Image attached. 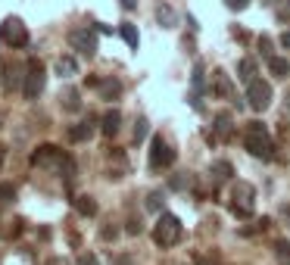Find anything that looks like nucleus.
I'll return each instance as SVG.
<instances>
[{
	"label": "nucleus",
	"instance_id": "f257e3e1",
	"mask_svg": "<svg viewBox=\"0 0 290 265\" xmlns=\"http://www.w3.org/2000/svg\"><path fill=\"white\" fill-rule=\"evenodd\" d=\"M244 147L250 150V156H259V159H275V144H271L268 128L262 125V122H247Z\"/></svg>",
	"mask_w": 290,
	"mask_h": 265
},
{
	"label": "nucleus",
	"instance_id": "f03ea898",
	"mask_svg": "<svg viewBox=\"0 0 290 265\" xmlns=\"http://www.w3.org/2000/svg\"><path fill=\"white\" fill-rule=\"evenodd\" d=\"M181 234H184L181 219L172 216V212H162V216L156 219V225H153V240H156V246H162V250L175 246V243L181 240Z\"/></svg>",
	"mask_w": 290,
	"mask_h": 265
},
{
	"label": "nucleus",
	"instance_id": "7ed1b4c3",
	"mask_svg": "<svg viewBox=\"0 0 290 265\" xmlns=\"http://www.w3.org/2000/svg\"><path fill=\"white\" fill-rule=\"evenodd\" d=\"M253 203H256V187L250 181H237L231 187V212L237 219H250L253 216Z\"/></svg>",
	"mask_w": 290,
	"mask_h": 265
},
{
	"label": "nucleus",
	"instance_id": "20e7f679",
	"mask_svg": "<svg viewBox=\"0 0 290 265\" xmlns=\"http://www.w3.org/2000/svg\"><path fill=\"white\" fill-rule=\"evenodd\" d=\"M41 91H44V63L28 60L25 75H22V94H25V100H34V97H41Z\"/></svg>",
	"mask_w": 290,
	"mask_h": 265
},
{
	"label": "nucleus",
	"instance_id": "39448f33",
	"mask_svg": "<svg viewBox=\"0 0 290 265\" xmlns=\"http://www.w3.org/2000/svg\"><path fill=\"white\" fill-rule=\"evenodd\" d=\"M0 41L7 47H25L28 44V28L22 19H16V16H7L4 22H0Z\"/></svg>",
	"mask_w": 290,
	"mask_h": 265
},
{
	"label": "nucleus",
	"instance_id": "423d86ee",
	"mask_svg": "<svg viewBox=\"0 0 290 265\" xmlns=\"http://www.w3.org/2000/svg\"><path fill=\"white\" fill-rule=\"evenodd\" d=\"M147 163H150V169H153V172L169 169V166L175 163V150L166 144V137H162V134H156V137L150 140V159H147Z\"/></svg>",
	"mask_w": 290,
	"mask_h": 265
},
{
	"label": "nucleus",
	"instance_id": "0eeeda50",
	"mask_svg": "<svg viewBox=\"0 0 290 265\" xmlns=\"http://www.w3.org/2000/svg\"><path fill=\"white\" fill-rule=\"evenodd\" d=\"M247 103H250V110H256V113L268 110V103H271V84L262 81V78H253L247 84Z\"/></svg>",
	"mask_w": 290,
	"mask_h": 265
},
{
	"label": "nucleus",
	"instance_id": "6e6552de",
	"mask_svg": "<svg viewBox=\"0 0 290 265\" xmlns=\"http://www.w3.org/2000/svg\"><path fill=\"white\" fill-rule=\"evenodd\" d=\"M69 44L75 47L81 57H94L97 53V34H94V28H72L69 31Z\"/></svg>",
	"mask_w": 290,
	"mask_h": 265
},
{
	"label": "nucleus",
	"instance_id": "1a4fd4ad",
	"mask_svg": "<svg viewBox=\"0 0 290 265\" xmlns=\"http://www.w3.org/2000/svg\"><path fill=\"white\" fill-rule=\"evenodd\" d=\"M0 81H4V87L7 91H16V87H19V78L25 75V66L22 63H0Z\"/></svg>",
	"mask_w": 290,
	"mask_h": 265
},
{
	"label": "nucleus",
	"instance_id": "9d476101",
	"mask_svg": "<svg viewBox=\"0 0 290 265\" xmlns=\"http://www.w3.org/2000/svg\"><path fill=\"white\" fill-rule=\"evenodd\" d=\"M212 97H222V100H231L234 97V84H231V75L215 69L212 72Z\"/></svg>",
	"mask_w": 290,
	"mask_h": 265
},
{
	"label": "nucleus",
	"instance_id": "9b49d317",
	"mask_svg": "<svg viewBox=\"0 0 290 265\" xmlns=\"http://www.w3.org/2000/svg\"><path fill=\"white\" fill-rule=\"evenodd\" d=\"M100 125H103V134H106V137H116V134H119V125H122V113H119V110H110V113L103 116Z\"/></svg>",
	"mask_w": 290,
	"mask_h": 265
},
{
	"label": "nucleus",
	"instance_id": "f8f14e48",
	"mask_svg": "<svg viewBox=\"0 0 290 265\" xmlns=\"http://www.w3.org/2000/svg\"><path fill=\"white\" fill-rule=\"evenodd\" d=\"M215 134H219L222 140H231V137H234V125H231V116H228V113L215 116Z\"/></svg>",
	"mask_w": 290,
	"mask_h": 265
},
{
	"label": "nucleus",
	"instance_id": "ddd939ff",
	"mask_svg": "<svg viewBox=\"0 0 290 265\" xmlns=\"http://www.w3.org/2000/svg\"><path fill=\"white\" fill-rule=\"evenodd\" d=\"M90 134H94V122H78V125H72V128H69V140H75V144L87 140Z\"/></svg>",
	"mask_w": 290,
	"mask_h": 265
},
{
	"label": "nucleus",
	"instance_id": "4468645a",
	"mask_svg": "<svg viewBox=\"0 0 290 265\" xmlns=\"http://www.w3.org/2000/svg\"><path fill=\"white\" fill-rule=\"evenodd\" d=\"M72 206H75V212H78V216H84V219H94L97 216V203L90 200V197H75V200H72Z\"/></svg>",
	"mask_w": 290,
	"mask_h": 265
},
{
	"label": "nucleus",
	"instance_id": "2eb2a0df",
	"mask_svg": "<svg viewBox=\"0 0 290 265\" xmlns=\"http://www.w3.org/2000/svg\"><path fill=\"white\" fill-rule=\"evenodd\" d=\"M57 75H60V78L78 75V63H75V57H60V60H57Z\"/></svg>",
	"mask_w": 290,
	"mask_h": 265
},
{
	"label": "nucleus",
	"instance_id": "dca6fc26",
	"mask_svg": "<svg viewBox=\"0 0 290 265\" xmlns=\"http://www.w3.org/2000/svg\"><path fill=\"white\" fill-rule=\"evenodd\" d=\"M271 250H275L278 265H290V240L287 237H278L275 243H271Z\"/></svg>",
	"mask_w": 290,
	"mask_h": 265
},
{
	"label": "nucleus",
	"instance_id": "f3484780",
	"mask_svg": "<svg viewBox=\"0 0 290 265\" xmlns=\"http://www.w3.org/2000/svg\"><path fill=\"white\" fill-rule=\"evenodd\" d=\"M97 87H100V97H103V100H116V97L122 94V84H119L116 78H106V81H100Z\"/></svg>",
	"mask_w": 290,
	"mask_h": 265
},
{
	"label": "nucleus",
	"instance_id": "a211bd4d",
	"mask_svg": "<svg viewBox=\"0 0 290 265\" xmlns=\"http://www.w3.org/2000/svg\"><path fill=\"white\" fill-rule=\"evenodd\" d=\"M268 72L275 75V78H287V75H290V63H287L284 57H271V60H268Z\"/></svg>",
	"mask_w": 290,
	"mask_h": 265
},
{
	"label": "nucleus",
	"instance_id": "6ab92c4d",
	"mask_svg": "<svg viewBox=\"0 0 290 265\" xmlns=\"http://www.w3.org/2000/svg\"><path fill=\"white\" fill-rule=\"evenodd\" d=\"M119 34H122V41L128 44L131 50H137V44H140V34H137V28H134L131 22H125V25L119 28Z\"/></svg>",
	"mask_w": 290,
	"mask_h": 265
},
{
	"label": "nucleus",
	"instance_id": "aec40b11",
	"mask_svg": "<svg viewBox=\"0 0 290 265\" xmlns=\"http://www.w3.org/2000/svg\"><path fill=\"white\" fill-rule=\"evenodd\" d=\"M63 110H69V113L81 110V94L72 91V87H66V91H63Z\"/></svg>",
	"mask_w": 290,
	"mask_h": 265
},
{
	"label": "nucleus",
	"instance_id": "412c9836",
	"mask_svg": "<svg viewBox=\"0 0 290 265\" xmlns=\"http://www.w3.org/2000/svg\"><path fill=\"white\" fill-rule=\"evenodd\" d=\"M212 175H215V181H228L234 175V166L228 159H219V163H212Z\"/></svg>",
	"mask_w": 290,
	"mask_h": 265
},
{
	"label": "nucleus",
	"instance_id": "4be33fe9",
	"mask_svg": "<svg viewBox=\"0 0 290 265\" xmlns=\"http://www.w3.org/2000/svg\"><path fill=\"white\" fill-rule=\"evenodd\" d=\"M156 19H159V25L172 28V25H175V10H172L169 4H159V7H156Z\"/></svg>",
	"mask_w": 290,
	"mask_h": 265
},
{
	"label": "nucleus",
	"instance_id": "5701e85b",
	"mask_svg": "<svg viewBox=\"0 0 290 265\" xmlns=\"http://www.w3.org/2000/svg\"><path fill=\"white\" fill-rule=\"evenodd\" d=\"M237 78L250 84L253 78H256V63H253V60H240V66H237Z\"/></svg>",
	"mask_w": 290,
	"mask_h": 265
},
{
	"label": "nucleus",
	"instance_id": "b1692460",
	"mask_svg": "<svg viewBox=\"0 0 290 265\" xmlns=\"http://www.w3.org/2000/svg\"><path fill=\"white\" fill-rule=\"evenodd\" d=\"M194 265H222L215 253H194Z\"/></svg>",
	"mask_w": 290,
	"mask_h": 265
},
{
	"label": "nucleus",
	"instance_id": "393cba45",
	"mask_svg": "<svg viewBox=\"0 0 290 265\" xmlns=\"http://www.w3.org/2000/svg\"><path fill=\"white\" fill-rule=\"evenodd\" d=\"M16 200V184H0V203H13Z\"/></svg>",
	"mask_w": 290,
	"mask_h": 265
},
{
	"label": "nucleus",
	"instance_id": "a878e982",
	"mask_svg": "<svg viewBox=\"0 0 290 265\" xmlns=\"http://www.w3.org/2000/svg\"><path fill=\"white\" fill-rule=\"evenodd\" d=\"M147 209H150V212H159V209H162V193H159V190H153L150 197H147Z\"/></svg>",
	"mask_w": 290,
	"mask_h": 265
},
{
	"label": "nucleus",
	"instance_id": "bb28decb",
	"mask_svg": "<svg viewBox=\"0 0 290 265\" xmlns=\"http://www.w3.org/2000/svg\"><path fill=\"white\" fill-rule=\"evenodd\" d=\"M259 50H262V57H265V60L275 57V53H271V38H265V34H262V38H259Z\"/></svg>",
	"mask_w": 290,
	"mask_h": 265
},
{
	"label": "nucleus",
	"instance_id": "cd10ccee",
	"mask_svg": "<svg viewBox=\"0 0 290 265\" xmlns=\"http://www.w3.org/2000/svg\"><path fill=\"white\" fill-rule=\"evenodd\" d=\"M143 137H147V122L140 119V122H137V128H134V144H140Z\"/></svg>",
	"mask_w": 290,
	"mask_h": 265
},
{
	"label": "nucleus",
	"instance_id": "c85d7f7f",
	"mask_svg": "<svg viewBox=\"0 0 290 265\" xmlns=\"http://www.w3.org/2000/svg\"><path fill=\"white\" fill-rule=\"evenodd\" d=\"M225 7H228V10H237V13H240V10H247V7H250V0H225Z\"/></svg>",
	"mask_w": 290,
	"mask_h": 265
},
{
	"label": "nucleus",
	"instance_id": "c756f323",
	"mask_svg": "<svg viewBox=\"0 0 290 265\" xmlns=\"http://www.w3.org/2000/svg\"><path fill=\"white\" fill-rule=\"evenodd\" d=\"M78 265H100V259H97L94 253H81V256H78Z\"/></svg>",
	"mask_w": 290,
	"mask_h": 265
},
{
	"label": "nucleus",
	"instance_id": "7c9ffc66",
	"mask_svg": "<svg viewBox=\"0 0 290 265\" xmlns=\"http://www.w3.org/2000/svg\"><path fill=\"white\" fill-rule=\"evenodd\" d=\"M194 87H197V91H203V69L200 66L194 69Z\"/></svg>",
	"mask_w": 290,
	"mask_h": 265
},
{
	"label": "nucleus",
	"instance_id": "2f4dec72",
	"mask_svg": "<svg viewBox=\"0 0 290 265\" xmlns=\"http://www.w3.org/2000/svg\"><path fill=\"white\" fill-rule=\"evenodd\" d=\"M128 234H140V222H137V219L128 222Z\"/></svg>",
	"mask_w": 290,
	"mask_h": 265
},
{
	"label": "nucleus",
	"instance_id": "473e14b6",
	"mask_svg": "<svg viewBox=\"0 0 290 265\" xmlns=\"http://www.w3.org/2000/svg\"><path fill=\"white\" fill-rule=\"evenodd\" d=\"M119 231H116V228H103V240H113Z\"/></svg>",
	"mask_w": 290,
	"mask_h": 265
},
{
	"label": "nucleus",
	"instance_id": "72a5a7b5",
	"mask_svg": "<svg viewBox=\"0 0 290 265\" xmlns=\"http://www.w3.org/2000/svg\"><path fill=\"white\" fill-rule=\"evenodd\" d=\"M281 47H284V50H290V31H284V34H281Z\"/></svg>",
	"mask_w": 290,
	"mask_h": 265
},
{
	"label": "nucleus",
	"instance_id": "f704fd0d",
	"mask_svg": "<svg viewBox=\"0 0 290 265\" xmlns=\"http://www.w3.org/2000/svg\"><path fill=\"white\" fill-rule=\"evenodd\" d=\"M113 265H131V259H128V256H116Z\"/></svg>",
	"mask_w": 290,
	"mask_h": 265
},
{
	"label": "nucleus",
	"instance_id": "c9c22d12",
	"mask_svg": "<svg viewBox=\"0 0 290 265\" xmlns=\"http://www.w3.org/2000/svg\"><path fill=\"white\" fill-rule=\"evenodd\" d=\"M281 216H284V222L290 225V203H284V206H281Z\"/></svg>",
	"mask_w": 290,
	"mask_h": 265
},
{
	"label": "nucleus",
	"instance_id": "e433bc0d",
	"mask_svg": "<svg viewBox=\"0 0 290 265\" xmlns=\"http://www.w3.org/2000/svg\"><path fill=\"white\" fill-rule=\"evenodd\" d=\"M119 4H122L125 10H134V7H137V0H119Z\"/></svg>",
	"mask_w": 290,
	"mask_h": 265
},
{
	"label": "nucleus",
	"instance_id": "4c0bfd02",
	"mask_svg": "<svg viewBox=\"0 0 290 265\" xmlns=\"http://www.w3.org/2000/svg\"><path fill=\"white\" fill-rule=\"evenodd\" d=\"M4 163H7V147L0 144V169H4Z\"/></svg>",
	"mask_w": 290,
	"mask_h": 265
},
{
	"label": "nucleus",
	"instance_id": "58836bf2",
	"mask_svg": "<svg viewBox=\"0 0 290 265\" xmlns=\"http://www.w3.org/2000/svg\"><path fill=\"white\" fill-rule=\"evenodd\" d=\"M47 265H69V262H66V259H60V256H53V259H50Z\"/></svg>",
	"mask_w": 290,
	"mask_h": 265
},
{
	"label": "nucleus",
	"instance_id": "ea45409f",
	"mask_svg": "<svg viewBox=\"0 0 290 265\" xmlns=\"http://www.w3.org/2000/svg\"><path fill=\"white\" fill-rule=\"evenodd\" d=\"M278 16H281V19H290V7H284V10H281Z\"/></svg>",
	"mask_w": 290,
	"mask_h": 265
}]
</instances>
